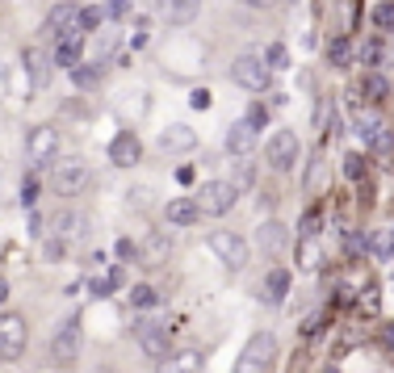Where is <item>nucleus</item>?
Masks as SVG:
<instances>
[{"label":"nucleus","instance_id":"f3484780","mask_svg":"<svg viewBox=\"0 0 394 373\" xmlns=\"http://www.w3.org/2000/svg\"><path fill=\"white\" fill-rule=\"evenodd\" d=\"M80 59H84V34L80 29H71V34H63L59 42H55V67H80Z\"/></svg>","mask_w":394,"mask_h":373},{"label":"nucleus","instance_id":"e433bc0d","mask_svg":"<svg viewBox=\"0 0 394 373\" xmlns=\"http://www.w3.org/2000/svg\"><path fill=\"white\" fill-rule=\"evenodd\" d=\"M189 105H193V109H210V92H206V88H197V92L189 97Z\"/></svg>","mask_w":394,"mask_h":373},{"label":"nucleus","instance_id":"9d476101","mask_svg":"<svg viewBox=\"0 0 394 373\" xmlns=\"http://www.w3.org/2000/svg\"><path fill=\"white\" fill-rule=\"evenodd\" d=\"M25 353V319L4 311L0 315V361H21Z\"/></svg>","mask_w":394,"mask_h":373},{"label":"nucleus","instance_id":"ddd939ff","mask_svg":"<svg viewBox=\"0 0 394 373\" xmlns=\"http://www.w3.org/2000/svg\"><path fill=\"white\" fill-rule=\"evenodd\" d=\"M109 160L118 164V168H134L139 160H143V143H139V134H130V130H122L113 143H109Z\"/></svg>","mask_w":394,"mask_h":373},{"label":"nucleus","instance_id":"f03ea898","mask_svg":"<svg viewBox=\"0 0 394 373\" xmlns=\"http://www.w3.org/2000/svg\"><path fill=\"white\" fill-rule=\"evenodd\" d=\"M273 357H277V340H273V332H256V336L244 344V353H239V361L231 365V373H269Z\"/></svg>","mask_w":394,"mask_h":373},{"label":"nucleus","instance_id":"f704fd0d","mask_svg":"<svg viewBox=\"0 0 394 373\" xmlns=\"http://www.w3.org/2000/svg\"><path fill=\"white\" fill-rule=\"evenodd\" d=\"M344 176H349V181H361V176H365V155H349V160H344Z\"/></svg>","mask_w":394,"mask_h":373},{"label":"nucleus","instance_id":"9b49d317","mask_svg":"<svg viewBox=\"0 0 394 373\" xmlns=\"http://www.w3.org/2000/svg\"><path fill=\"white\" fill-rule=\"evenodd\" d=\"M357 134H361V143H365L370 151H391L394 147L391 126H386L378 113H361V118H357Z\"/></svg>","mask_w":394,"mask_h":373},{"label":"nucleus","instance_id":"a211bd4d","mask_svg":"<svg viewBox=\"0 0 394 373\" xmlns=\"http://www.w3.org/2000/svg\"><path fill=\"white\" fill-rule=\"evenodd\" d=\"M223 143H227V155H239V160H244V155H252V147H256V126H252L248 118H244V122H231V130H227Z\"/></svg>","mask_w":394,"mask_h":373},{"label":"nucleus","instance_id":"0eeeda50","mask_svg":"<svg viewBox=\"0 0 394 373\" xmlns=\"http://www.w3.org/2000/svg\"><path fill=\"white\" fill-rule=\"evenodd\" d=\"M134 340H139V349H143L151 361H164V357L172 353V332H168L160 319H139V323H134Z\"/></svg>","mask_w":394,"mask_h":373},{"label":"nucleus","instance_id":"a19ab883","mask_svg":"<svg viewBox=\"0 0 394 373\" xmlns=\"http://www.w3.org/2000/svg\"><path fill=\"white\" fill-rule=\"evenodd\" d=\"M109 290H113V281H109V277H92V294H97V298H105Z\"/></svg>","mask_w":394,"mask_h":373},{"label":"nucleus","instance_id":"de8ad7c7","mask_svg":"<svg viewBox=\"0 0 394 373\" xmlns=\"http://www.w3.org/2000/svg\"><path fill=\"white\" fill-rule=\"evenodd\" d=\"M319 373H340V370H336V365H328V370H319Z\"/></svg>","mask_w":394,"mask_h":373},{"label":"nucleus","instance_id":"cd10ccee","mask_svg":"<svg viewBox=\"0 0 394 373\" xmlns=\"http://www.w3.org/2000/svg\"><path fill=\"white\" fill-rule=\"evenodd\" d=\"M370 252H374V256H382V260H391V256H394V227H386L382 235H374V239H370Z\"/></svg>","mask_w":394,"mask_h":373},{"label":"nucleus","instance_id":"ea45409f","mask_svg":"<svg viewBox=\"0 0 394 373\" xmlns=\"http://www.w3.org/2000/svg\"><path fill=\"white\" fill-rule=\"evenodd\" d=\"M118 256H122V260H134V256H139V248H134L130 239H118Z\"/></svg>","mask_w":394,"mask_h":373},{"label":"nucleus","instance_id":"f257e3e1","mask_svg":"<svg viewBox=\"0 0 394 373\" xmlns=\"http://www.w3.org/2000/svg\"><path fill=\"white\" fill-rule=\"evenodd\" d=\"M80 349H84V332H80V319L71 315V319H63V323L55 328V336H50V361H55L59 370H67V365L80 361Z\"/></svg>","mask_w":394,"mask_h":373},{"label":"nucleus","instance_id":"a18cd8bd","mask_svg":"<svg viewBox=\"0 0 394 373\" xmlns=\"http://www.w3.org/2000/svg\"><path fill=\"white\" fill-rule=\"evenodd\" d=\"M4 302H8V281L0 277V307H4Z\"/></svg>","mask_w":394,"mask_h":373},{"label":"nucleus","instance_id":"bb28decb","mask_svg":"<svg viewBox=\"0 0 394 373\" xmlns=\"http://www.w3.org/2000/svg\"><path fill=\"white\" fill-rule=\"evenodd\" d=\"M113 50H118V29H105V25H101V34H97V50H92V63L109 59Z\"/></svg>","mask_w":394,"mask_h":373},{"label":"nucleus","instance_id":"c756f323","mask_svg":"<svg viewBox=\"0 0 394 373\" xmlns=\"http://www.w3.org/2000/svg\"><path fill=\"white\" fill-rule=\"evenodd\" d=\"M101 21H105V8H80V34L101 29Z\"/></svg>","mask_w":394,"mask_h":373},{"label":"nucleus","instance_id":"c85d7f7f","mask_svg":"<svg viewBox=\"0 0 394 373\" xmlns=\"http://www.w3.org/2000/svg\"><path fill=\"white\" fill-rule=\"evenodd\" d=\"M265 63H269L273 71H286V67H290V50H286L281 42H273V46L265 50Z\"/></svg>","mask_w":394,"mask_h":373},{"label":"nucleus","instance_id":"2eb2a0df","mask_svg":"<svg viewBox=\"0 0 394 373\" xmlns=\"http://www.w3.org/2000/svg\"><path fill=\"white\" fill-rule=\"evenodd\" d=\"M160 373H202L206 370V357L197 349H181V353H168L164 361H155Z\"/></svg>","mask_w":394,"mask_h":373},{"label":"nucleus","instance_id":"6e6552de","mask_svg":"<svg viewBox=\"0 0 394 373\" xmlns=\"http://www.w3.org/2000/svg\"><path fill=\"white\" fill-rule=\"evenodd\" d=\"M265 160H269V168L290 172L298 164V134L294 130H273V139L265 143Z\"/></svg>","mask_w":394,"mask_h":373},{"label":"nucleus","instance_id":"b1692460","mask_svg":"<svg viewBox=\"0 0 394 373\" xmlns=\"http://www.w3.org/2000/svg\"><path fill=\"white\" fill-rule=\"evenodd\" d=\"M286 294H290V273H286V269H273V273L265 277V298L277 307V302H286Z\"/></svg>","mask_w":394,"mask_h":373},{"label":"nucleus","instance_id":"2f4dec72","mask_svg":"<svg viewBox=\"0 0 394 373\" xmlns=\"http://www.w3.org/2000/svg\"><path fill=\"white\" fill-rule=\"evenodd\" d=\"M155 298H160V294H155L151 286H134V290H130V307H139V311L155 307Z\"/></svg>","mask_w":394,"mask_h":373},{"label":"nucleus","instance_id":"473e14b6","mask_svg":"<svg viewBox=\"0 0 394 373\" xmlns=\"http://www.w3.org/2000/svg\"><path fill=\"white\" fill-rule=\"evenodd\" d=\"M374 25H382V29H394V0H382V4L374 8Z\"/></svg>","mask_w":394,"mask_h":373},{"label":"nucleus","instance_id":"7c9ffc66","mask_svg":"<svg viewBox=\"0 0 394 373\" xmlns=\"http://www.w3.org/2000/svg\"><path fill=\"white\" fill-rule=\"evenodd\" d=\"M382 55H386V46H382L378 38H370V42L361 46V63H365V67H378V63H382Z\"/></svg>","mask_w":394,"mask_h":373},{"label":"nucleus","instance_id":"72a5a7b5","mask_svg":"<svg viewBox=\"0 0 394 373\" xmlns=\"http://www.w3.org/2000/svg\"><path fill=\"white\" fill-rule=\"evenodd\" d=\"M71 71H76V84H80V88H88V84H97L101 63H92V67H71Z\"/></svg>","mask_w":394,"mask_h":373},{"label":"nucleus","instance_id":"79ce46f5","mask_svg":"<svg viewBox=\"0 0 394 373\" xmlns=\"http://www.w3.org/2000/svg\"><path fill=\"white\" fill-rule=\"evenodd\" d=\"M176 181H181V185H189V181H193V168H189V164H185V168H176Z\"/></svg>","mask_w":394,"mask_h":373},{"label":"nucleus","instance_id":"49530a36","mask_svg":"<svg viewBox=\"0 0 394 373\" xmlns=\"http://www.w3.org/2000/svg\"><path fill=\"white\" fill-rule=\"evenodd\" d=\"M386 344H391V349H394V323H391V328H386Z\"/></svg>","mask_w":394,"mask_h":373},{"label":"nucleus","instance_id":"c03bdc74","mask_svg":"<svg viewBox=\"0 0 394 373\" xmlns=\"http://www.w3.org/2000/svg\"><path fill=\"white\" fill-rule=\"evenodd\" d=\"M239 4H248V8H273L277 0H239Z\"/></svg>","mask_w":394,"mask_h":373},{"label":"nucleus","instance_id":"412c9836","mask_svg":"<svg viewBox=\"0 0 394 373\" xmlns=\"http://www.w3.org/2000/svg\"><path fill=\"white\" fill-rule=\"evenodd\" d=\"M172 252V244H168V235H160V231H151L147 235V244L139 248V265H147V269H155V265H164V256Z\"/></svg>","mask_w":394,"mask_h":373},{"label":"nucleus","instance_id":"393cba45","mask_svg":"<svg viewBox=\"0 0 394 373\" xmlns=\"http://www.w3.org/2000/svg\"><path fill=\"white\" fill-rule=\"evenodd\" d=\"M361 92H365V101H374V105H378V101H386V97H391V80H386L382 71H370V76L361 80Z\"/></svg>","mask_w":394,"mask_h":373},{"label":"nucleus","instance_id":"4468645a","mask_svg":"<svg viewBox=\"0 0 394 373\" xmlns=\"http://www.w3.org/2000/svg\"><path fill=\"white\" fill-rule=\"evenodd\" d=\"M197 8H202V0H155V13L164 25H189L197 17Z\"/></svg>","mask_w":394,"mask_h":373},{"label":"nucleus","instance_id":"5701e85b","mask_svg":"<svg viewBox=\"0 0 394 373\" xmlns=\"http://www.w3.org/2000/svg\"><path fill=\"white\" fill-rule=\"evenodd\" d=\"M84 223H88L84 214H59V218H55V235H59L63 244H76V239L84 235Z\"/></svg>","mask_w":394,"mask_h":373},{"label":"nucleus","instance_id":"37998d69","mask_svg":"<svg viewBox=\"0 0 394 373\" xmlns=\"http://www.w3.org/2000/svg\"><path fill=\"white\" fill-rule=\"evenodd\" d=\"M126 8H130V0H113V8H109V13H113V17H126Z\"/></svg>","mask_w":394,"mask_h":373},{"label":"nucleus","instance_id":"6ab92c4d","mask_svg":"<svg viewBox=\"0 0 394 373\" xmlns=\"http://www.w3.org/2000/svg\"><path fill=\"white\" fill-rule=\"evenodd\" d=\"M21 67H25L29 88H46V80H50V63H46V55H42L38 46H25V50H21Z\"/></svg>","mask_w":394,"mask_h":373},{"label":"nucleus","instance_id":"423d86ee","mask_svg":"<svg viewBox=\"0 0 394 373\" xmlns=\"http://www.w3.org/2000/svg\"><path fill=\"white\" fill-rule=\"evenodd\" d=\"M92 185V168L84 160H55V193L59 197H80Z\"/></svg>","mask_w":394,"mask_h":373},{"label":"nucleus","instance_id":"dca6fc26","mask_svg":"<svg viewBox=\"0 0 394 373\" xmlns=\"http://www.w3.org/2000/svg\"><path fill=\"white\" fill-rule=\"evenodd\" d=\"M46 29H50L55 38H63V34H71V29H80V4H71V0H63V4H55V8L46 13Z\"/></svg>","mask_w":394,"mask_h":373},{"label":"nucleus","instance_id":"f8f14e48","mask_svg":"<svg viewBox=\"0 0 394 373\" xmlns=\"http://www.w3.org/2000/svg\"><path fill=\"white\" fill-rule=\"evenodd\" d=\"M197 147V134H193V126H181V122H172V126H164L160 130V151H168V155H181V151H193Z\"/></svg>","mask_w":394,"mask_h":373},{"label":"nucleus","instance_id":"7ed1b4c3","mask_svg":"<svg viewBox=\"0 0 394 373\" xmlns=\"http://www.w3.org/2000/svg\"><path fill=\"white\" fill-rule=\"evenodd\" d=\"M210 252L231 269V273H239V269H248V260H252V248H248V239L244 235H235V231H210Z\"/></svg>","mask_w":394,"mask_h":373},{"label":"nucleus","instance_id":"39448f33","mask_svg":"<svg viewBox=\"0 0 394 373\" xmlns=\"http://www.w3.org/2000/svg\"><path fill=\"white\" fill-rule=\"evenodd\" d=\"M59 130L55 126H34L25 134V155H29V168H50L59 160Z\"/></svg>","mask_w":394,"mask_h":373},{"label":"nucleus","instance_id":"c9c22d12","mask_svg":"<svg viewBox=\"0 0 394 373\" xmlns=\"http://www.w3.org/2000/svg\"><path fill=\"white\" fill-rule=\"evenodd\" d=\"M34 202H38V181H34V176H25V185H21V206H25V210H34Z\"/></svg>","mask_w":394,"mask_h":373},{"label":"nucleus","instance_id":"20e7f679","mask_svg":"<svg viewBox=\"0 0 394 373\" xmlns=\"http://www.w3.org/2000/svg\"><path fill=\"white\" fill-rule=\"evenodd\" d=\"M231 80H235L239 88H248V92H265L269 80H273V67L265 63V55H239V59L231 63Z\"/></svg>","mask_w":394,"mask_h":373},{"label":"nucleus","instance_id":"4be33fe9","mask_svg":"<svg viewBox=\"0 0 394 373\" xmlns=\"http://www.w3.org/2000/svg\"><path fill=\"white\" fill-rule=\"evenodd\" d=\"M256 244H260L265 256H277V252L286 248V227H281V223H265V227L256 231Z\"/></svg>","mask_w":394,"mask_h":373},{"label":"nucleus","instance_id":"4c0bfd02","mask_svg":"<svg viewBox=\"0 0 394 373\" xmlns=\"http://www.w3.org/2000/svg\"><path fill=\"white\" fill-rule=\"evenodd\" d=\"M248 122H252V126H256V130H260V126H265V122H269V113H265V109H260V105H252V109H248Z\"/></svg>","mask_w":394,"mask_h":373},{"label":"nucleus","instance_id":"aec40b11","mask_svg":"<svg viewBox=\"0 0 394 373\" xmlns=\"http://www.w3.org/2000/svg\"><path fill=\"white\" fill-rule=\"evenodd\" d=\"M197 197H176V202H168L164 206V223H172V227H189V223H197Z\"/></svg>","mask_w":394,"mask_h":373},{"label":"nucleus","instance_id":"a878e982","mask_svg":"<svg viewBox=\"0 0 394 373\" xmlns=\"http://www.w3.org/2000/svg\"><path fill=\"white\" fill-rule=\"evenodd\" d=\"M328 59H332V67H349L353 63V42L340 34V38H332L328 42Z\"/></svg>","mask_w":394,"mask_h":373},{"label":"nucleus","instance_id":"58836bf2","mask_svg":"<svg viewBox=\"0 0 394 373\" xmlns=\"http://www.w3.org/2000/svg\"><path fill=\"white\" fill-rule=\"evenodd\" d=\"M319 231V210H311L307 218H302V235H315Z\"/></svg>","mask_w":394,"mask_h":373},{"label":"nucleus","instance_id":"1a4fd4ad","mask_svg":"<svg viewBox=\"0 0 394 373\" xmlns=\"http://www.w3.org/2000/svg\"><path fill=\"white\" fill-rule=\"evenodd\" d=\"M235 202H239V189L231 181H210V185L197 189V210L202 214H227Z\"/></svg>","mask_w":394,"mask_h":373}]
</instances>
